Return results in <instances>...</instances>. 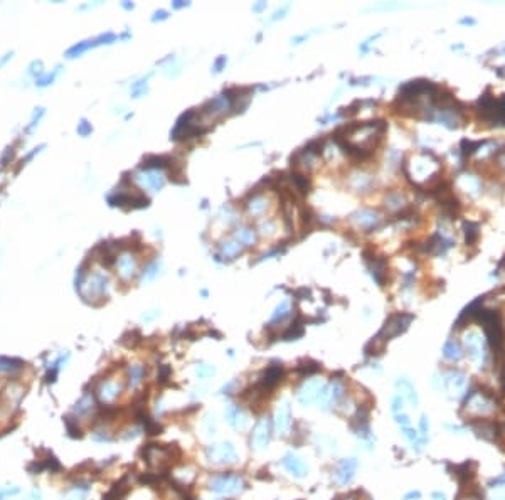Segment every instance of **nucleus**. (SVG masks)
Wrapping results in <instances>:
<instances>
[{
  "mask_svg": "<svg viewBox=\"0 0 505 500\" xmlns=\"http://www.w3.org/2000/svg\"><path fill=\"white\" fill-rule=\"evenodd\" d=\"M404 172L408 175V179H411L414 184L421 186H431L433 189L438 182H440V172H441V163L429 152H423L411 157L409 163L404 165Z\"/></svg>",
  "mask_w": 505,
  "mask_h": 500,
  "instance_id": "f257e3e1",
  "label": "nucleus"
},
{
  "mask_svg": "<svg viewBox=\"0 0 505 500\" xmlns=\"http://www.w3.org/2000/svg\"><path fill=\"white\" fill-rule=\"evenodd\" d=\"M246 482L243 477L233 473L217 475V477L211 478L209 482V489L219 495H237L244 490Z\"/></svg>",
  "mask_w": 505,
  "mask_h": 500,
  "instance_id": "f03ea898",
  "label": "nucleus"
},
{
  "mask_svg": "<svg viewBox=\"0 0 505 500\" xmlns=\"http://www.w3.org/2000/svg\"><path fill=\"white\" fill-rule=\"evenodd\" d=\"M204 455H206L207 462L212 463V465H233V463L237 462V453L233 443H229V441L206 446Z\"/></svg>",
  "mask_w": 505,
  "mask_h": 500,
  "instance_id": "7ed1b4c3",
  "label": "nucleus"
},
{
  "mask_svg": "<svg viewBox=\"0 0 505 500\" xmlns=\"http://www.w3.org/2000/svg\"><path fill=\"white\" fill-rule=\"evenodd\" d=\"M411 322H413L411 313H404V311L394 313L388 318V320H386L384 327L381 329L379 334H377V337H379L381 340H384V342H388V340L397 337L399 334L408 330V327Z\"/></svg>",
  "mask_w": 505,
  "mask_h": 500,
  "instance_id": "20e7f679",
  "label": "nucleus"
},
{
  "mask_svg": "<svg viewBox=\"0 0 505 500\" xmlns=\"http://www.w3.org/2000/svg\"><path fill=\"white\" fill-rule=\"evenodd\" d=\"M110 278L106 273L96 271L93 273V276L89 278L88 283H83V286L79 288L81 297L86 302H93L94 298H106V288H108Z\"/></svg>",
  "mask_w": 505,
  "mask_h": 500,
  "instance_id": "39448f33",
  "label": "nucleus"
},
{
  "mask_svg": "<svg viewBox=\"0 0 505 500\" xmlns=\"http://www.w3.org/2000/svg\"><path fill=\"white\" fill-rule=\"evenodd\" d=\"M323 387H325V386H323L320 379L307 381V383H303L302 387L298 389V401L302 404H305V406L318 403L320 396H322Z\"/></svg>",
  "mask_w": 505,
  "mask_h": 500,
  "instance_id": "423d86ee",
  "label": "nucleus"
},
{
  "mask_svg": "<svg viewBox=\"0 0 505 500\" xmlns=\"http://www.w3.org/2000/svg\"><path fill=\"white\" fill-rule=\"evenodd\" d=\"M270 438H272V424L266 418H261L256 423L251 434V445L254 450L263 452V450L268 448L270 445Z\"/></svg>",
  "mask_w": 505,
  "mask_h": 500,
  "instance_id": "0eeeda50",
  "label": "nucleus"
},
{
  "mask_svg": "<svg viewBox=\"0 0 505 500\" xmlns=\"http://www.w3.org/2000/svg\"><path fill=\"white\" fill-rule=\"evenodd\" d=\"M465 346H466L470 359L473 360L478 367H482L483 362H485V347H483L482 337H480L477 332H468L465 337Z\"/></svg>",
  "mask_w": 505,
  "mask_h": 500,
  "instance_id": "6e6552de",
  "label": "nucleus"
},
{
  "mask_svg": "<svg viewBox=\"0 0 505 500\" xmlns=\"http://www.w3.org/2000/svg\"><path fill=\"white\" fill-rule=\"evenodd\" d=\"M283 376H285V371H283L281 366L268 367L261 374V378H260V381H258V384H256V389H258V391H261V392L272 391V389H274V387L278 386V384L281 383Z\"/></svg>",
  "mask_w": 505,
  "mask_h": 500,
  "instance_id": "1a4fd4ad",
  "label": "nucleus"
},
{
  "mask_svg": "<svg viewBox=\"0 0 505 500\" xmlns=\"http://www.w3.org/2000/svg\"><path fill=\"white\" fill-rule=\"evenodd\" d=\"M291 428V408L288 401H281L274 411V429L278 434L286 436Z\"/></svg>",
  "mask_w": 505,
  "mask_h": 500,
  "instance_id": "9d476101",
  "label": "nucleus"
},
{
  "mask_svg": "<svg viewBox=\"0 0 505 500\" xmlns=\"http://www.w3.org/2000/svg\"><path fill=\"white\" fill-rule=\"evenodd\" d=\"M355 470H357V462L355 458H346V460L339 462L334 470V478L339 485H347L352 482V478L355 477Z\"/></svg>",
  "mask_w": 505,
  "mask_h": 500,
  "instance_id": "9b49d317",
  "label": "nucleus"
},
{
  "mask_svg": "<svg viewBox=\"0 0 505 500\" xmlns=\"http://www.w3.org/2000/svg\"><path fill=\"white\" fill-rule=\"evenodd\" d=\"M113 40H117V36L112 34V32H108V34H101V36H98V38L93 39V40L78 42L76 46H73L71 49H68L66 56H68V57H76V56L83 54L84 51H88V49H91L94 46H100V44H112Z\"/></svg>",
  "mask_w": 505,
  "mask_h": 500,
  "instance_id": "f8f14e48",
  "label": "nucleus"
},
{
  "mask_svg": "<svg viewBox=\"0 0 505 500\" xmlns=\"http://www.w3.org/2000/svg\"><path fill=\"white\" fill-rule=\"evenodd\" d=\"M352 221L360 229L371 231V229H374L381 224V214L377 211H372V209H360L355 214H352Z\"/></svg>",
  "mask_w": 505,
  "mask_h": 500,
  "instance_id": "ddd939ff",
  "label": "nucleus"
},
{
  "mask_svg": "<svg viewBox=\"0 0 505 500\" xmlns=\"http://www.w3.org/2000/svg\"><path fill=\"white\" fill-rule=\"evenodd\" d=\"M281 463H283V466H285L286 472H288L290 475H293V477L305 478L307 475H309V466H307V463L303 462L298 455L286 453L285 457H283Z\"/></svg>",
  "mask_w": 505,
  "mask_h": 500,
  "instance_id": "4468645a",
  "label": "nucleus"
},
{
  "mask_svg": "<svg viewBox=\"0 0 505 500\" xmlns=\"http://www.w3.org/2000/svg\"><path fill=\"white\" fill-rule=\"evenodd\" d=\"M224 416H226V421H228L234 429H237V431H244L249 426V416L246 415L239 406H234V404L228 406Z\"/></svg>",
  "mask_w": 505,
  "mask_h": 500,
  "instance_id": "2eb2a0df",
  "label": "nucleus"
},
{
  "mask_svg": "<svg viewBox=\"0 0 505 500\" xmlns=\"http://www.w3.org/2000/svg\"><path fill=\"white\" fill-rule=\"evenodd\" d=\"M117 268H118V273H120L121 280L128 281V280H131V276L135 274V271H137V260L126 253V255L118 258Z\"/></svg>",
  "mask_w": 505,
  "mask_h": 500,
  "instance_id": "dca6fc26",
  "label": "nucleus"
},
{
  "mask_svg": "<svg viewBox=\"0 0 505 500\" xmlns=\"http://www.w3.org/2000/svg\"><path fill=\"white\" fill-rule=\"evenodd\" d=\"M174 167L175 163L170 157L167 155H149V157L143 158L142 162V169H149V170H160L163 167Z\"/></svg>",
  "mask_w": 505,
  "mask_h": 500,
  "instance_id": "f3484780",
  "label": "nucleus"
},
{
  "mask_svg": "<svg viewBox=\"0 0 505 500\" xmlns=\"http://www.w3.org/2000/svg\"><path fill=\"white\" fill-rule=\"evenodd\" d=\"M120 391H121L120 384L115 383V381H106V383L101 384L100 389H98V397H100L103 403H112V401H115L118 397Z\"/></svg>",
  "mask_w": 505,
  "mask_h": 500,
  "instance_id": "a211bd4d",
  "label": "nucleus"
},
{
  "mask_svg": "<svg viewBox=\"0 0 505 500\" xmlns=\"http://www.w3.org/2000/svg\"><path fill=\"white\" fill-rule=\"evenodd\" d=\"M458 187L462 191H465L466 194L470 195H477L480 189H482V184H480V179L475 177V175L470 174H463L458 177Z\"/></svg>",
  "mask_w": 505,
  "mask_h": 500,
  "instance_id": "6ab92c4d",
  "label": "nucleus"
},
{
  "mask_svg": "<svg viewBox=\"0 0 505 500\" xmlns=\"http://www.w3.org/2000/svg\"><path fill=\"white\" fill-rule=\"evenodd\" d=\"M268 206H270V202H268V199H266L265 195L254 194L253 199H249V202L246 204V209H248L249 216L260 217L261 214H265V212H266Z\"/></svg>",
  "mask_w": 505,
  "mask_h": 500,
  "instance_id": "aec40b11",
  "label": "nucleus"
},
{
  "mask_svg": "<svg viewBox=\"0 0 505 500\" xmlns=\"http://www.w3.org/2000/svg\"><path fill=\"white\" fill-rule=\"evenodd\" d=\"M446 386H448L451 391H455L458 394V392L463 391L465 386H466L465 376H463L460 371H450V374L446 376Z\"/></svg>",
  "mask_w": 505,
  "mask_h": 500,
  "instance_id": "412c9836",
  "label": "nucleus"
},
{
  "mask_svg": "<svg viewBox=\"0 0 505 500\" xmlns=\"http://www.w3.org/2000/svg\"><path fill=\"white\" fill-rule=\"evenodd\" d=\"M94 408V396L91 392H86L75 406V415L76 416H86L91 413V409Z\"/></svg>",
  "mask_w": 505,
  "mask_h": 500,
  "instance_id": "4be33fe9",
  "label": "nucleus"
},
{
  "mask_svg": "<svg viewBox=\"0 0 505 500\" xmlns=\"http://www.w3.org/2000/svg\"><path fill=\"white\" fill-rule=\"evenodd\" d=\"M443 355H445L448 360H460L462 359L463 357V349H462V346H460L458 340L450 339L448 342L445 344V347H443Z\"/></svg>",
  "mask_w": 505,
  "mask_h": 500,
  "instance_id": "5701e85b",
  "label": "nucleus"
},
{
  "mask_svg": "<svg viewBox=\"0 0 505 500\" xmlns=\"http://www.w3.org/2000/svg\"><path fill=\"white\" fill-rule=\"evenodd\" d=\"M290 179H291V182H293L295 189H297L298 192H302V194H309L310 192L311 184H310V179L307 174H302V172L295 170V172H291Z\"/></svg>",
  "mask_w": 505,
  "mask_h": 500,
  "instance_id": "b1692460",
  "label": "nucleus"
},
{
  "mask_svg": "<svg viewBox=\"0 0 505 500\" xmlns=\"http://www.w3.org/2000/svg\"><path fill=\"white\" fill-rule=\"evenodd\" d=\"M234 237L239 244L243 246H253L256 243V232L251 228H237L234 231Z\"/></svg>",
  "mask_w": 505,
  "mask_h": 500,
  "instance_id": "393cba45",
  "label": "nucleus"
},
{
  "mask_svg": "<svg viewBox=\"0 0 505 500\" xmlns=\"http://www.w3.org/2000/svg\"><path fill=\"white\" fill-rule=\"evenodd\" d=\"M219 249H221V255H223L226 260H234L237 255H241L243 244H239L237 241H224V243H221Z\"/></svg>",
  "mask_w": 505,
  "mask_h": 500,
  "instance_id": "a878e982",
  "label": "nucleus"
},
{
  "mask_svg": "<svg viewBox=\"0 0 505 500\" xmlns=\"http://www.w3.org/2000/svg\"><path fill=\"white\" fill-rule=\"evenodd\" d=\"M142 180H143V184H145V187H149L152 191H160L163 187V182H165L163 175L160 174L158 170H150L147 175H143Z\"/></svg>",
  "mask_w": 505,
  "mask_h": 500,
  "instance_id": "bb28decb",
  "label": "nucleus"
},
{
  "mask_svg": "<svg viewBox=\"0 0 505 500\" xmlns=\"http://www.w3.org/2000/svg\"><path fill=\"white\" fill-rule=\"evenodd\" d=\"M463 232H465V243L466 246H473L480 237V226L477 223L465 221L463 223Z\"/></svg>",
  "mask_w": 505,
  "mask_h": 500,
  "instance_id": "cd10ccee",
  "label": "nucleus"
},
{
  "mask_svg": "<svg viewBox=\"0 0 505 500\" xmlns=\"http://www.w3.org/2000/svg\"><path fill=\"white\" fill-rule=\"evenodd\" d=\"M143 378H145V367L140 366V364H135V366L130 367L128 371V387L135 389L142 384Z\"/></svg>",
  "mask_w": 505,
  "mask_h": 500,
  "instance_id": "c85d7f7f",
  "label": "nucleus"
},
{
  "mask_svg": "<svg viewBox=\"0 0 505 500\" xmlns=\"http://www.w3.org/2000/svg\"><path fill=\"white\" fill-rule=\"evenodd\" d=\"M386 206L391 211H402L406 207V197L401 192H391L386 195Z\"/></svg>",
  "mask_w": 505,
  "mask_h": 500,
  "instance_id": "c756f323",
  "label": "nucleus"
},
{
  "mask_svg": "<svg viewBox=\"0 0 505 500\" xmlns=\"http://www.w3.org/2000/svg\"><path fill=\"white\" fill-rule=\"evenodd\" d=\"M397 387L401 389V394L404 396L406 399H408L413 406H416V404H418L416 391H414V387L411 386V383H409V381H406V379L397 381Z\"/></svg>",
  "mask_w": 505,
  "mask_h": 500,
  "instance_id": "7c9ffc66",
  "label": "nucleus"
},
{
  "mask_svg": "<svg viewBox=\"0 0 505 500\" xmlns=\"http://www.w3.org/2000/svg\"><path fill=\"white\" fill-rule=\"evenodd\" d=\"M303 335V325L300 320H295L293 323H290L288 329L281 334L283 340H297Z\"/></svg>",
  "mask_w": 505,
  "mask_h": 500,
  "instance_id": "2f4dec72",
  "label": "nucleus"
},
{
  "mask_svg": "<svg viewBox=\"0 0 505 500\" xmlns=\"http://www.w3.org/2000/svg\"><path fill=\"white\" fill-rule=\"evenodd\" d=\"M371 184H372V180L369 175H365V174H355V175H352V180H350V186L354 187V189L357 192H365L371 187Z\"/></svg>",
  "mask_w": 505,
  "mask_h": 500,
  "instance_id": "473e14b6",
  "label": "nucleus"
},
{
  "mask_svg": "<svg viewBox=\"0 0 505 500\" xmlns=\"http://www.w3.org/2000/svg\"><path fill=\"white\" fill-rule=\"evenodd\" d=\"M24 367V362L19 359L0 357V372H14Z\"/></svg>",
  "mask_w": 505,
  "mask_h": 500,
  "instance_id": "72a5a7b5",
  "label": "nucleus"
},
{
  "mask_svg": "<svg viewBox=\"0 0 505 500\" xmlns=\"http://www.w3.org/2000/svg\"><path fill=\"white\" fill-rule=\"evenodd\" d=\"M64 424H66V429H68V434L71 438H83V431H81V428L78 426V420H75V418H71V416H66Z\"/></svg>",
  "mask_w": 505,
  "mask_h": 500,
  "instance_id": "f704fd0d",
  "label": "nucleus"
},
{
  "mask_svg": "<svg viewBox=\"0 0 505 500\" xmlns=\"http://www.w3.org/2000/svg\"><path fill=\"white\" fill-rule=\"evenodd\" d=\"M288 315H290V305H288V302L285 300L276 307V311L273 313V318H272V323H270V325L278 323V322H283Z\"/></svg>",
  "mask_w": 505,
  "mask_h": 500,
  "instance_id": "c9c22d12",
  "label": "nucleus"
},
{
  "mask_svg": "<svg viewBox=\"0 0 505 500\" xmlns=\"http://www.w3.org/2000/svg\"><path fill=\"white\" fill-rule=\"evenodd\" d=\"M88 497V487H76V489L69 490L68 494L64 495L63 500H86Z\"/></svg>",
  "mask_w": 505,
  "mask_h": 500,
  "instance_id": "e433bc0d",
  "label": "nucleus"
},
{
  "mask_svg": "<svg viewBox=\"0 0 505 500\" xmlns=\"http://www.w3.org/2000/svg\"><path fill=\"white\" fill-rule=\"evenodd\" d=\"M317 371H320V364L311 362V360H309V362H303V364H300V366H298V372H300V374H303V376H311V374H315Z\"/></svg>",
  "mask_w": 505,
  "mask_h": 500,
  "instance_id": "4c0bfd02",
  "label": "nucleus"
},
{
  "mask_svg": "<svg viewBox=\"0 0 505 500\" xmlns=\"http://www.w3.org/2000/svg\"><path fill=\"white\" fill-rule=\"evenodd\" d=\"M59 71H61V66H57L54 71L52 73H47L46 76H40L39 79H38V86H40V88H44V86H49V84H52L54 83V79H56V76L59 75Z\"/></svg>",
  "mask_w": 505,
  "mask_h": 500,
  "instance_id": "58836bf2",
  "label": "nucleus"
},
{
  "mask_svg": "<svg viewBox=\"0 0 505 500\" xmlns=\"http://www.w3.org/2000/svg\"><path fill=\"white\" fill-rule=\"evenodd\" d=\"M195 374L199 376L200 379L211 378V376L214 374V367L209 366V364H197V366H195Z\"/></svg>",
  "mask_w": 505,
  "mask_h": 500,
  "instance_id": "ea45409f",
  "label": "nucleus"
},
{
  "mask_svg": "<svg viewBox=\"0 0 505 500\" xmlns=\"http://www.w3.org/2000/svg\"><path fill=\"white\" fill-rule=\"evenodd\" d=\"M217 429V421L214 415H207L206 420H204V431L206 434H216Z\"/></svg>",
  "mask_w": 505,
  "mask_h": 500,
  "instance_id": "a19ab883",
  "label": "nucleus"
},
{
  "mask_svg": "<svg viewBox=\"0 0 505 500\" xmlns=\"http://www.w3.org/2000/svg\"><path fill=\"white\" fill-rule=\"evenodd\" d=\"M172 376V369L168 366H160L158 367V374H157V381L158 383H167Z\"/></svg>",
  "mask_w": 505,
  "mask_h": 500,
  "instance_id": "79ce46f5",
  "label": "nucleus"
},
{
  "mask_svg": "<svg viewBox=\"0 0 505 500\" xmlns=\"http://www.w3.org/2000/svg\"><path fill=\"white\" fill-rule=\"evenodd\" d=\"M93 132V128H91V123H88L86 120H81V123L78 125V133L81 135V137H88L89 133Z\"/></svg>",
  "mask_w": 505,
  "mask_h": 500,
  "instance_id": "37998d69",
  "label": "nucleus"
},
{
  "mask_svg": "<svg viewBox=\"0 0 505 500\" xmlns=\"http://www.w3.org/2000/svg\"><path fill=\"white\" fill-rule=\"evenodd\" d=\"M29 75L31 76L42 75V61H34V63L29 66Z\"/></svg>",
  "mask_w": 505,
  "mask_h": 500,
  "instance_id": "c03bdc74",
  "label": "nucleus"
},
{
  "mask_svg": "<svg viewBox=\"0 0 505 500\" xmlns=\"http://www.w3.org/2000/svg\"><path fill=\"white\" fill-rule=\"evenodd\" d=\"M157 269H158V263L155 261V263H152L149 268H147V271L143 273V280H152V278L157 274Z\"/></svg>",
  "mask_w": 505,
  "mask_h": 500,
  "instance_id": "a18cd8bd",
  "label": "nucleus"
},
{
  "mask_svg": "<svg viewBox=\"0 0 505 500\" xmlns=\"http://www.w3.org/2000/svg\"><path fill=\"white\" fill-rule=\"evenodd\" d=\"M42 115H44V108H36V112H34V115H32V120H31V125H29V132H31V130L32 128H34V126L36 125H38V121L40 120V116H42Z\"/></svg>",
  "mask_w": 505,
  "mask_h": 500,
  "instance_id": "49530a36",
  "label": "nucleus"
},
{
  "mask_svg": "<svg viewBox=\"0 0 505 500\" xmlns=\"http://www.w3.org/2000/svg\"><path fill=\"white\" fill-rule=\"evenodd\" d=\"M17 494H19L17 487H14V489H3V490H0V500H3L5 497H12V495H17Z\"/></svg>",
  "mask_w": 505,
  "mask_h": 500,
  "instance_id": "de8ad7c7",
  "label": "nucleus"
},
{
  "mask_svg": "<svg viewBox=\"0 0 505 500\" xmlns=\"http://www.w3.org/2000/svg\"><path fill=\"white\" fill-rule=\"evenodd\" d=\"M224 64H226V56L217 57V61H216V64H214V71H216V73H219L221 69L224 68Z\"/></svg>",
  "mask_w": 505,
  "mask_h": 500,
  "instance_id": "09e8293b",
  "label": "nucleus"
},
{
  "mask_svg": "<svg viewBox=\"0 0 505 500\" xmlns=\"http://www.w3.org/2000/svg\"><path fill=\"white\" fill-rule=\"evenodd\" d=\"M497 162H499V165L502 167V169H505V149L499 152V157H497Z\"/></svg>",
  "mask_w": 505,
  "mask_h": 500,
  "instance_id": "8fccbe9b",
  "label": "nucleus"
},
{
  "mask_svg": "<svg viewBox=\"0 0 505 500\" xmlns=\"http://www.w3.org/2000/svg\"><path fill=\"white\" fill-rule=\"evenodd\" d=\"M426 420H428V418H426V416H423L421 418V434H423V436H426V434H428V423H426Z\"/></svg>",
  "mask_w": 505,
  "mask_h": 500,
  "instance_id": "3c124183",
  "label": "nucleus"
},
{
  "mask_svg": "<svg viewBox=\"0 0 505 500\" xmlns=\"http://www.w3.org/2000/svg\"><path fill=\"white\" fill-rule=\"evenodd\" d=\"M421 497V494H420V492H409V494H406L404 495V500H418V499H420Z\"/></svg>",
  "mask_w": 505,
  "mask_h": 500,
  "instance_id": "603ef678",
  "label": "nucleus"
},
{
  "mask_svg": "<svg viewBox=\"0 0 505 500\" xmlns=\"http://www.w3.org/2000/svg\"><path fill=\"white\" fill-rule=\"evenodd\" d=\"M163 19H167V12L165 10H158V12H155V14H154V20H163Z\"/></svg>",
  "mask_w": 505,
  "mask_h": 500,
  "instance_id": "864d4df0",
  "label": "nucleus"
},
{
  "mask_svg": "<svg viewBox=\"0 0 505 500\" xmlns=\"http://www.w3.org/2000/svg\"><path fill=\"white\" fill-rule=\"evenodd\" d=\"M10 57H12V52H7V54H5V56H3V57H2V59H0V66H3V64H5V63H7V61H9V59H10Z\"/></svg>",
  "mask_w": 505,
  "mask_h": 500,
  "instance_id": "5fc2aeb1",
  "label": "nucleus"
},
{
  "mask_svg": "<svg viewBox=\"0 0 505 500\" xmlns=\"http://www.w3.org/2000/svg\"><path fill=\"white\" fill-rule=\"evenodd\" d=\"M433 499H434V500H446L445 495L440 494V492H436V494H433Z\"/></svg>",
  "mask_w": 505,
  "mask_h": 500,
  "instance_id": "6e6d98bb",
  "label": "nucleus"
},
{
  "mask_svg": "<svg viewBox=\"0 0 505 500\" xmlns=\"http://www.w3.org/2000/svg\"><path fill=\"white\" fill-rule=\"evenodd\" d=\"M460 22H462V24H468V26H473V24H475V19H462Z\"/></svg>",
  "mask_w": 505,
  "mask_h": 500,
  "instance_id": "4d7b16f0",
  "label": "nucleus"
},
{
  "mask_svg": "<svg viewBox=\"0 0 505 500\" xmlns=\"http://www.w3.org/2000/svg\"><path fill=\"white\" fill-rule=\"evenodd\" d=\"M121 5H123V9H126V10H131V9H133V3H128V2H123Z\"/></svg>",
  "mask_w": 505,
  "mask_h": 500,
  "instance_id": "13d9d810",
  "label": "nucleus"
},
{
  "mask_svg": "<svg viewBox=\"0 0 505 500\" xmlns=\"http://www.w3.org/2000/svg\"><path fill=\"white\" fill-rule=\"evenodd\" d=\"M187 2H175L174 3V9H180V7H186Z\"/></svg>",
  "mask_w": 505,
  "mask_h": 500,
  "instance_id": "bf43d9fd",
  "label": "nucleus"
},
{
  "mask_svg": "<svg viewBox=\"0 0 505 500\" xmlns=\"http://www.w3.org/2000/svg\"><path fill=\"white\" fill-rule=\"evenodd\" d=\"M263 7H265V3H258V5H254L253 7V10H256V12H260L261 9H263Z\"/></svg>",
  "mask_w": 505,
  "mask_h": 500,
  "instance_id": "052dcab7",
  "label": "nucleus"
},
{
  "mask_svg": "<svg viewBox=\"0 0 505 500\" xmlns=\"http://www.w3.org/2000/svg\"><path fill=\"white\" fill-rule=\"evenodd\" d=\"M339 500H355L354 497H344V499H339Z\"/></svg>",
  "mask_w": 505,
  "mask_h": 500,
  "instance_id": "680f3d73",
  "label": "nucleus"
}]
</instances>
